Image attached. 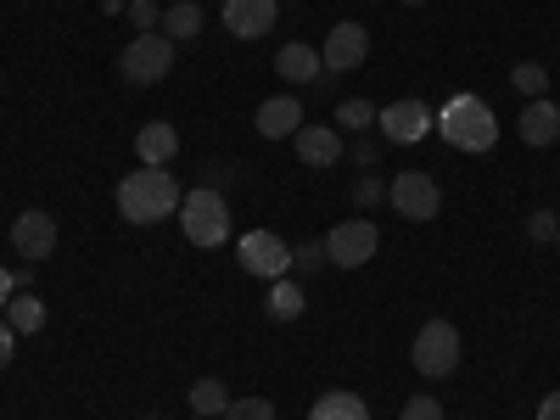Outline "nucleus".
<instances>
[{"label":"nucleus","mask_w":560,"mask_h":420,"mask_svg":"<svg viewBox=\"0 0 560 420\" xmlns=\"http://www.w3.org/2000/svg\"><path fill=\"white\" fill-rule=\"evenodd\" d=\"M179 197L185 191H179V179L168 168H147V163H140L135 174L118 179V213L129 224H163V219H174Z\"/></svg>","instance_id":"nucleus-1"},{"label":"nucleus","mask_w":560,"mask_h":420,"mask_svg":"<svg viewBox=\"0 0 560 420\" xmlns=\"http://www.w3.org/2000/svg\"><path fill=\"white\" fill-rule=\"evenodd\" d=\"M438 135L448 140L454 152H493L499 147V118L482 96H454L438 113Z\"/></svg>","instance_id":"nucleus-2"},{"label":"nucleus","mask_w":560,"mask_h":420,"mask_svg":"<svg viewBox=\"0 0 560 420\" xmlns=\"http://www.w3.org/2000/svg\"><path fill=\"white\" fill-rule=\"evenodd\" d=\"M179 230L191 247H224L230 242V202L224 191H208V185H191V191L179 197Z\"/></svg>","instance_id":"nucleus-3"},{"label":"nucleus","mask_w":560,"mask_h":420,"mask_svg":"<svg viewBox=\"0 0 560 420\" xmlns=\"http://www.w3.org/2000/svg\"><path fill=\"white\" fill-rule=\"evenodd\" d=\"M409 359H415V370H420L427 382H448L454 370H459V325H448V319H427V325L415 331Z\"/></svg>","instance_id":"nucleus-4"},{"label":"nucleus","mask_w":560,"mask_h":420,"mask_svg":"<svg viewBox=\"0 0 560 420\" xmlns=\"http://www.w3.org/2000/svg\"><path fill=\"white\" fill-rule=\"evenodd\" d=\"M118 73L129 84H158L174 73V39L168 34H135L124 45V57H118Z\"/></svg>","instance_id":"nucleus-5"},{"label":"nucleus","mask_w":560,"mask_h":420,"mask_svg":"<svg viewBox=\"0 0 560 420\" xmlns=\"http://www.w3.org/2000/svg\"><path fill=\"white\" fill-rule=\"evenodd\" d=\"M387 202H393L409 224H427V219H438V213H443V191H438V179H432V174H420V168L393 174Z\"/></svg>","instance_id":"nucleus-6"},{"label":"nucleus","mask_w":560,"mask_h":420,"mask_svg":"<svg viewBox=\"0 0 560 420\" xmlns=\"http://www.w3.org/2000/svg\"><path fill=\"white\" fill-rule=\"evenodd\" d=\"M376 247H382V230L370 219H342V224H331V236H325V258L337 269H364L376 258Z\"/></svg>","instance_id":"nucleus-7"},{"label":"nucleus","mask_w":560,"mask_h":420,"mask_svg":"<svg viewBox=\"0 0 560 420\" xmlns=\"http://www.w3.org/2000/svg\"><path fill=\"white\" fill-rule=\"evenodd\" d=\"M376 129H382L387 147H415V140H427V135L438 129V118H432V107H427V102L404 96V102H387V107H382Z\"/></svg>","instance_id":"nucleus-8"},{"label":"nucleus","mask_w":560,"mask_h":420,"mask_svg":"<svg viewBox=\"0 0 560 420\" xmlns=\"http://www.w3.org/2000/svg\"><path fill=\"white\" fill-rule=\"evenodd\" d=\"M236 258H242V269L247 275H258V280H280L292 269V247L275 236V230H247V236L236 242Z\"/></svg>","instance_id":"nucleus-9"},{"label":"nucleus","mask_w":560,"mask_h":420,"mask_svg":"<svg viewBox=\"0 0 560 420\" xmlns=\"http://www.w3.org/2000/svg\"><path fill=\"white\" fill-rule=\"evenodd\" d=\"M12 247H18V258L45 264V258L57 253V213H45V208H23V213L12 219Z\"/></svg>","instance_id":"nucleus-10"},{"label":"nucleus","mask_w":560,"mask_h":420,"mask_svg":"<svg viewBox=\"0 0 560 420\" xmlns=\"http://www.w3.org/2000/svg\"><path fill=\"white\" fill-rule=\"evenodd\" d=\"M364 57H370V28L364 23H337L325 34V51H319L325 73H353V68H364Z\"/></svg>","instance_id":"nucleus-11"},{"label":"nucleus","mask_w":560,"mask_h":420,"mask_svg":"<svg viewBox=\"0 0 560 420\" xmlns=\"http://www.w3.org/2000/svg\"><path fill=\"white\" fill-rule=\"evenodd\" d=\"M292 147H298V163L303 168H331L348 147H342V129H331V124H303L298 135H292Z\"/></svg>","instance_id":"nucleus-12"},{"label":"nucleus","mask_w":560,"mask_h":420,"mask_svg":"<svg viewBox=\"0 0 560 420\" xmlns=\"http://www.w3.org/2000/svg\"><path fill=\"white\" fill-rule=\"evenodd\" d=\"M275 18H280L275 0H224V28L236 39H264L275 28Z\"/></svg>","instance_id":"nucleus-13"},{"label":"nucleus","mask_w":560,"mask_h":420,"mask_svg":"<svg viewBox=\"0 0 560 420\" xmlns=\"http://www.w3.org/2000/svg\"><path fill=\"white\" fill-rule=\"evenodd\" d=\"M516 135L527 140V147H555V140H560V107H555L549 96L527 102L522 118H516Z\"/></svg>","instance_id":"nucleus-14"},{"label":"nucleus","mask_w":560,"mask_h":420,"mask_svg":"<svg viewBox=\"0 0 560 420\" xmlns=\"http://www.w3.org/2000/svg\"><path fill=\"white\" fill-rule=\"evenodd\" d=\"M135 158L147 163V168L174 163V158H179V129H174V124H163V118H152L147 129L135 135Z\"/></svg>","instance_id":"nucleus-15"},{"label":"nucleus","mask_w":560,"mask_h":420,"mask_svg":"<svg viewBox=\"0 0 560 420\" xmlns=\"http://www.w3.org/2000/svg\"><path fill=\"white\" fill-rule=\"evenodd\" d=\"M258 135L264 140H287V135H298L303 129V102L298 96H269L264 107H258Z\"/></svg>","instance_id":"nucleus-16"},{"label":"nucleus","mask_w":560,"mask_h":420,"mask_svg":"<svg viewBox=\"0 0 560 420\" xmlns=\"http://www.w3.org/2000/svg\"><path fill=\"white\" fill-rule=\"evenodd\" d=\"M275 73H280V79H292V84H319V79H325V62H319V51H314V45L292 39V45H280Z\"/></svg>","instance_id":"nucleus-17"},{"label":"nucleus","mask_w":560,"mask_h":420,"mask_svg":"<svg viewBox=\"0 0 560 420\" xmlns=\"http://www.w3.org/2000/svg\"><path fill=\"white\" fill-rule=\"evenodd\" d=\"M264 308H269V319H298L303 308H308V298H303V287L298 280H269V298H264Z\"/></svg>","instance_id":"nucleus-18"},{"label":"nucleus","mask_w":560,"mask_h":420,"mask_svg":"<svg viewBox=\"0 0 560 420\" xmlns=\"http://www.w3.org/2000/svg\"><path fill=\"white\" fill-rule=\"evenodd\" d=\"M163 34L179 45V39H197L202 34V7L197 0H174V7H163Z\"/></svg>","instance_id":"nucleus-19"},{"label":"nucleus","mask_w":560,"mask_h":420,"mask_svg":"<svg viewBox=\"0 0 560 420\" xmlns=\"http://www.w3.org/2000/svg\"><path fill=\"white\" fill-rule=\"evenodd\" d=\"M191 415H202V420H219L224 409H230V387L219 382V376H202V382H191Z\"/></svg>","instance_id":"nucleus-20"},{"label":"nucleus","mask_w":560,"mask_h":420,"mask_svg":"<svg viewBox=\"0 0 560 420\" xmlns=\"http://www.w3.org/2000/svg\"><path fill=\"white\" fill-rule=\"evenodd\" d=\"M308 420H370V409H364L359 393H325V398L308 409Z\"/></svg>","instance_id":"nucleus-21"},{"label":"nucleus","mask_w":560,"mask_h":420,"mask_svg":"<svg viewBox=\"0 0 560 420\" xmlns=\"http://www.w3.org/2000/svg\"><path fill=\"white\" fill-rule=\"evenodd\" d=\"M7 308H12V331H18V337H34L39 325H45V303H39L34 292H18Z\"/></svg>","instance_id":"nucleus-22"},{"label":"nucleus","mask_w":560,"mask_h":420,"mask_svg":"<svg viewBox=\"0 0 560 420\" xmlns=\"http://www.w3.org/2000/svg\"><path fill=\"white\" fill-rule=\"evenodd\" d=\"M382 118V107H370L364 96H348L342 107H337V129H348V135H370V124Z\"/></svg>","instance_id":"nucleus-23"},{"label":"nucleus","mask_w":560,"mask_h":420,"mask_svg":"<svg viewBox=\"0 0 560 420\" xmlns=\"http://www.w3.org/2000/svg\"><path fill=\"white\" fill-rule=\"evenodd\" d=\"M510 84H516L527 102H538V96H549V68L544 62H516L510 68Z\"/></svg>","instance_id":"nucleus-24"},{"label":"nucleus","mask_w":560,"mask_h":420,"mask_svg":"<svg viewBox=\"0 0 560 420\" xmlns=\"http://www.w3.org/2000/svg\"><path fill=\"white\" fill-rule=\"evenodd\" d=\"M219 420H275V404L269 398H230V409Z\"/></svg>","instance_id":"nucleus-25"},{"label":"nucleus","mask_w":560,"mask_h":420,"mask_svg":"<svg viewBox=\"0 0 560 420\" xmlns=\"http://www.w3.org/2000/svg\"><path fill=\"white\" fill-rule=\"evenodd\" d=\"M129 23L140 28V34H152V28H163V12H158V0H129Z\"/></svg>","instance_id":"nucleus-26"},{"label":"nucleus","mask_w":560,"mask_h":420,"mask_svg":"<svg viewBox=\"0 0 560 420\" xmlns=\"http://www.w3.org/2000/svg\"><path fill=\"white\" fill-rule=\"evenodd\" d=\"M398 420H448V415H443V404H438L432 393H420V398H409V404L398 409Z\"/></svg>","instance_id":"nucleus-27"},{"label":"nucleus","mask_w":560,"mask_h":420,"mask_svg":"<svg viewBox=\"0 0 560 420\" xmlns=\"http://www.w3.org/2000/svg\"><path fill=\"white\" fill-rule=\"evenodd\" d=\"M353 202H359V208H376V202H387V185L376 179V168H370V174L353 185Z\"/></svg>","instance_id":"nucleus-28"},{"label":"nucleus","mask_w":560,"mask_h":420,"mask_svg":"<svg viewBox=\"0 0 560 420\" xmlns=\"http://www.w3.org/2000/svg\"><path fill=\"white\" fill-rule=\"evenodd\" d=\"M292 264H298L303 275L325 269V242H303V247H292Z\"/></svg>","instance_id":"nucleus-29"},{"label":"nucleus","mask_w":560,"mask_h":420,"mask_svg":"<svg viewBox=\"0 0 560 420\" xmlns=\"http://www.w3.org/2000/svg\"><path fill=\"white\" fill-rule=\"evenodd\" d=\"M555 230H560V219H555L549 208H538V213L527 219V236H533V242H549V236H555Z\"/></svg>","instance_id":"nucleus-30"},{"label":"nucleus","mask_w":560,"mask_h":420,"mask_svg":"<svg viewBox=\"0 0 560 420\" xmlns=\"http://www.w3.org/2000/svg\"><path fill=\"white\" fill-rule=\"evenodd\" d=\"M202 185H208V191H230V185H236V168H230V163H208Z\"/></svg>","instance_id":"nucleus-31"},{"label":"nucleus","mask_w":560,"mask_h":420,"mask_svg":"<svg viewBox=\"0 0 560 420\" xmlns=\"http://www.w3.org/2000/svg\"><path fill=\"white\" fill-rule=\"evenodd\" d=\"M376 158H382V147H376L370 135H359V140H353V163H359V168H376Z\"/></svg>","instance_id":"nucleus-32"},{"label":"nucleus","mask_w":560,"mask_h":420,"mask_svg":"<svg viewBox=\"0 0 560 420\" xmlns=\"http://www.w3.org/2000/svg\"><path fill=\"white\" fill-rule=\"evenodd\" d=\"M12 348H18V331H12V319H0V370L12 364Z\"/></svg>","instance_id":"nucleus-33"},{"label":"nucleus","mask_w":560,"mask_h":420,"mask_svg":"<svg viewBox=\"0 0 560 420\" xmlns=\"http://www.w3.org/2000/svg\"><path fill=\"white\" fill-rule=\"evenodd\" d=\"M538 420H560V393H549V398L538 404Z\"/></svg>","instance_id":"nucleus-34"},{"label":"nucleus","mask_w":560,"mask_h":420,"mask_svg":"<svg viewBox=\"0 0 560 420\" xmlns=\"http://www.w3.org/2000/svg\"><path fill=\"white\" fill-rule=\"evenodd\" d=\"M12 292H18V287H12V269H0V308L12 303Z\"/></svg>","instance_id":"nucleus-35"},{"label":"nucleus","mask_w":560,"mask_h":420,"mask_svg":"<svg viewBox=\"0 0 560 420\" xmlns=\"http://www.w3.org/2000/svg\"><path fill=\"white\" fill-rule=\"evenodd\" d=\"M404 7H420V0H404Z\"/></svg>","instance_id":"nucleus-36"},{"label":"nucleus","mask_w":560,"mask_h":420,"mask_svg":"<svg viewBox=\"0 0 560 420\" xmlns=\"http://www.w3.org/2000/svg\"><path fill=\"white\" fill-rule=\"evenodd\" d=\"M555 242H560V230H555Z\"/></svg>","instance_id":"nucleus-37"},{"label":"nucleus","mask_w":560,"mask_h":420,"mask_svg":"<svg viewBox=\"0 0 560 420\" xmlns=\"http://www.w3.org/2000/svg\"><path fill=\"white\" fill-rule=\"evenodd\" d=\"M147 420H158V415H147Z\"/></svg>","instance_id":"nucleus-38"},{"label":"nucleus","mask_w":560,"mask_h":420,"mask_svg":"<svg viewBox=\"0 0 560 420\" xmlns=\"http://www.w3.org/2000/svg\"><path fill=\"white\" fill-rule=\"evenodd\" d=\"M191 420H202V415H191Z\"/></svg>","instance_id":"nucleus-39"},{"label":"nucleus","mask_w":560,"mask_h":420,"mask_svg":"<svg viewBox=\"0 0 560 420\" xmlns=\"http://www.w3.org/2000/svg\"><path fill=\"white\" fill-rule=\"evenodd\" d=\"M459 420H465V415H459Z\"/></svg>","instance_id":"nucleus-40"}]
</instances>
